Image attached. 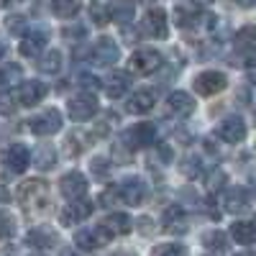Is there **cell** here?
Listing matches in <instances>:
<instances>
[{
  "label": "cell",
  "mask_w": 256,
  "mask_h": 256,
  "mask_svg": "<svg viewBox=\"0 0 256 256\" xmlns=\"http://www.w3.org/2000/svg\"><path fill=\"white\" fill-rule=\"evenodd\" d=\"M164 64V56L156 49H138L128 59V72L131 74H154Z\"/></svg>",
  "instance_id": "cell-1"
},
{
  "label": "cell",
  "mask_w": 256,
  "mask_h": 256,
  "mask_svg": "<svg viewBox=\"0 0 256 256\" xmlns=\"http://www.w3.org/2000/svg\"><path fill=\"white\" fill-rule=\"evenodd\" d=\"M156 138V126L154 123H134V126H128L126 131H123V144L128 148H146V146H152Z\"/></svg>",
  "instance_id": "cell-2"
},
{
  "label": "cell",
  "mask_w": 256,
  "mask_h": 256,
  "mask_svg": "<svg viewBox=\"0 0 256 256\" xmlns=\"http://www.w3.org/2000/svg\"><path fill=\"white\" fill-rule=\"evenodd\" d=\"M67 116H70L74 123H84V120L95 118V116H98V100H95V95H90V92L74 95V98L67 102Z\"/></svg>",
  "instance_id": "cell-3"
},
{
  "label": "cell",
  "mask_w": 256,
  "mask_h": 256,
  "mask_svg": "<svg viewBox=\"0 0 256 256\" xmlns=\"http://www.w3.org/2000/svg\"><path fill=\"white\" fill-rule=\"evenodd\" d=\"M192 88H195V92H198V95L210 98V95H218V92H223V90L228 88V77H226L223 72L208 70V72H200V74L195 77Z\"/></svg>",
  "instance_id": "cell-4"
},
{
  "label": "cell",
  "mask_w": 256,
  "mask_h": 256,
  "mask_svg": "<svg viewBox=\"0 0 256 256\" xmlns=\"http://www.w3.org/2000/svg\"><path fill=\"white\" fill-rule=\"evenodd\" d=\"M116 190H118V200H123L126 205H134V208L141 205L148 195V187L141 177H126Z\"/></svg>",
  "instance_id": "cell-5"
},
{
  "label": "cell",
  "mask_w": 256,
  "mask_h": 256,
  "mask_svg": "<svg viewBox=\"0 0 256 256\" xmlns=\"http://www.w3.org/2000/svg\"><path fill=\"white\" fill-rule=\"evenodd\" d=\"M110 233L105 230L102 226H95V228H82L74 233V244L82 248V251H95V248H102L105 244H110Z\"/></svg>",
  "instance_id": "cell-6"
},
{
  "label": "cell",
  "mask_w": 256,
  "mask_h": 256,
  "mask_svg": "<svg viewBox=\"0 0 256 256\" xmlns=\"http://www.w3.org/2000/svg\"><path fill=\"white\" fill-rule=\"evenodd\" d=\"M28 128L36 136H54L59 128H62V116L54 108H46L44 113H38L28 120Z\"/></svg>",
  "instance_id": "cell-7"
},
{
  "label": "cell",
  "mask_w": 256,
  "mask_h": 256,
  "mask_svg": "<svg viewBox=\"0 0 256 256\" xmlns=\"http://www.w3.org/2000/svg\"><path fill=\"white\" fill-rule=\"evenodd\" d=\"M28 164H31V152H28L26 144H13V146L6 148V154H3V166L8 169L10 174H20Z\"/></svg>",
  "instance_id": "cell-8"
},
{
  "label": "cell",
  "mask_w": 256,
  "mask_h": 256,
  "mask_svg": "<svg viewBox=\"0 0 256 256\" xmlns=\"http://www.w3.org/2000/svg\"><path fill=\"white\" fill-rule=\"evenodd\" d=\"M88 177H84L82 172H70V174H64L59 180V192L64 198H67L70 202L72 200H82L84 195H88Z\"/></svg>",
  "instance_id": "cell-9"
},
{
  "label": "cell",
  "mask_w": 256,
  "mask_h": 256,
  "mask_svg": "<svg viewBox=\"0 0 256 256\" xmlns=\"http://www.w3.org/2000/svg\"><path fill=\"white\" fill-rule=\"evenodd\" d=\"M141 26H144V34H146V36H152V38H166V36H169L166 10H162V8L146 10V16H144V20H141Z\"/></svg>",
  "instance_id": "cell-10"
},
{
  "label": "cell",
  "mask_w": 256,
  "mask_h": 256,
  "mask_svg": "<svg viewBox=\"0 0 256 256\" xmlns=\"http://www.w3.org/2000/svg\"><path fill=\"white\" fill-rule=\"evenodd\" d=\"M216 134L226 141V144H241L246 138V123L241 116H228L218 123Z\"/></svg>",
  "instance_id": "cell-11"
},
{
  "label": "cell",
  "mask_w": 256,
  "mask_h": 256,
  "mask_svg": "<svg viewBox=\"0 0 256 256\" xmlns=\"http://www.w3.org/2000/svg\"><path fill=\"white\" fill-rule=\"evenodd\" d=\"M90 56H92V62H95V64H100V67H110V64H116V62H118L120 49H118V44H116L113 38L102 36V38H98V41H95V46H92Z\"/></svg>",
  "instance_id": "cell-12"
},
{
  "label": "cell",
  "mask_w": 256,
  "mask_h": 256,
  "mask_svg": "<svg viewBox=\"0 0 256 256\" xmlns=\"http://www.w3.org/2000/svg\"><path fill=\"white\" fill-rule=\"evenodd\" d=\"M92 216V202L88 200V198H82V200H72L67 208L62 210V216H59V220L64 223V226H80V223H84Z\"/></svg>",
  "instance_id": "cell-13"
},
{
  "label": "cell",
  "mask_w": 256,
  "mask_h": 256,
  "mask_svg": "<svg viewBox=\"0 0 256 256\" xmlns=\"http://www.w3.org/2000/svg\"><path fill=\"white\" fill-rule=\"evenodd\" d=\"M44 95H46V84L38 82V80H28V82H20L16 100H18V105H24V108H34V105H38L44 100Z\"/></svg>",
  "instance_id": "cell-14"
},
{
  "label": "cell",
  "mask_w": 256,
  "mask_h": 256,
  "mask_svg": "<svg viewBox=\"0 0 256 256\" xmlns=\"http://www.w3.org/2000/svg\"><path fill=\"white\" fill-rule=\"evenodd\" d=\"M162 226H164L166 233H174V236H182V233H187L190 220H187L184 208H180V205H169V208L164 210V216H162Z\"/></svg>",
  "instance_id": "cell-15"
},
{
  "label": "cell",
  "mask_w": 256,
  "mask_h": 256,
  "mask_svg": "<svg viewBox=\"0 0 256 256\" xmlns=\"http://www.w3.org/2000/svg\"><path fill=\"white\" fill-rule=\"evenodd\" d=\"M26 244L31 248H38V251H46V248H54L59 244V236L56 230L49 228V226H38V228H31L26 233Z\"/></svg>",
  "instance_id": "cell-16"
},
{
  "label": "cell",
  "mask_w": 256,
  "mask_h": 256,
  "mask_svg": "<svg viewBox=\"0 0 256 256\" xmlns=\"http://www.w3.org/2000/svg\"><path fill=\"white\" fill-rule=\"evenodd\" d=\"M223 208L228 212H246L251 208V195H248V190L246 187H228L226 190V195H223Z\"/></svg>",
  "instance_id": "cell-17"
},
{
  "label": "cell",
  "mask_w": 256,
  "mask_h": 256,
  "mask_svg": "<svg viewBox=\"0 0 256 256\" xmlns=\"http://www.w3.org/2000/svg\"><path fill=\"white\" fill-rule=\"evenodd\" d=\"M46 41H49V34L46 31H41V28H36V31H26L24 36H20V54L24 56H38L41 52H44V46H46Z\"/></svg>",
  "instance_id": "cell-18"
},
{
  "label": "cell",
  "mask_w": 256,
  "mask_h": 256,
  "mask_svg": "<svg viewBox=\"0 0 256 256\" xmlns=\"http://www.w3.org/2000/svg\"><path fill=\"white\" fill-rule=\"evenodd\" d=\"M100 88L105 90V95H108V98L118 100V98H123L128 92V88H131V74H126V72H110Z\"/></svg>",
  "instance_id": "cell-19"
},
{
  "label": "cell",
  "mask_w": 256,
  "mask_h": 256,
  "mask_svg": "<svg viewBox=\"0 0 256 256\" xmlns=\"http://www.w3.org/2000/svg\"><path fill=\"white\" fill-rule=\"evenodd\" d=\"M166 110L172 116H177V118H187L192 110H195V98L177 90V92H172L166 98Z\"/></svg>",
  "instance_id": "cell-20"
},
{
  "label": "cell",
  "mask_w": 256,
  "mask_h": 256,
  "mask_svg": "<svg viewBox=\"0 0 256 256\" xmlns=\"http://www.w3.org/2000/svg\"><path fill=\"white\" fill-rule=\"evenodd\" d=\"M154 102H156L154 90H138L126 100V110L134 113V116H144V113H148L154 108Z\"/></svg>",
  "instance_id": "cell-21"
},
{
  "label": "cell",
  "mask_w": 256,
  "mask_h": 256,
  "mask_svg": "<svg viewBox=\"0 0 256 256\" xmlns=\"http://www.w3.org/2000/svg\"><path fill=\"white\" fill-rule=\"evenodd\" d=\"M44 198H46V182H41V180H28V182L20 184V202H24V205L36 208Z\"/></svg>",
  "instance_id": "cell-22"
},
{
  "label": "cell",
  "mask_w": 256,
  "mask_h": 256,
  "mask_svg": "<svg viewBox=\"0 0 256 256\" xmlns=\"http://www.w3.org/2000/svg\"><path fill=\"white\" fill-rule=\"evenodd\" d=\"M202 20H208V16L200 13L195 6H177L174 8V24L180 28H195V26L202 24Z\"/></svg>",
  "instance_id": "cell-23"
},
{
  "label": "cell",
  "mask_w": 256,
  "mask_h": 256,
  "mask_svg": "<svg viewBox=\"0 0 256 256\" xmlns=\"http://www.w3.org/2000/svg\"><path fill=\"white\" fill-rule=\"evenodd\" d=\"M100 226L108 230L110 236H126V233H131L134 220H131V216H128V212H110V216L105 218Z\"/></svg>",
  "instance_id": "cell-24"
},
{
  "label": "cell",
  "mask_w": 256,
  "mask_h": 256,
  "mask_svg": "<svg viewBox=\"0 0 256 256\" xmlns=\"http://www.w3.org/2000/svg\"><path fill=\"white\" fill-rule=\"evenodd\" d=\"M108 13H110V20H116L120 26H128L134 20L136 6H134V0H110Z\"/></svg>",
  "instance_id": "cell-25"
},
{
  "label": "cell",
  "mask_w": 256,
  "mask_h": 256,
  "mask_svg": "<svg viewBox=\"0 0 256 256\" xmlns=\"http://www.w3.org/2000/svg\"><path fill=\"white\" fill-rule=\"evenodd\" d=\"M230 238L241 246H254L256 244V223L254 220H236L230 226Z\"/></svg>",
  "instance_id": "cell-26"
},
{
  "label": "cell",
  "mask_w": 256,
  "mask_h": 256,
  "mask_svg": "<svg viewBox=\"0 0 256 256\" xmlns=\"http://www.w3.org/2000/svg\"><path fill=\"white\" fill-rule=\"evenodd\" d=\"M24 82V70L18 64H6L0 70V90H10V88H18Z\"/></svg>",
  "instance_id": "cell-27"
},
{
  "label": "cell",
  "mask_w": 256,
  "mask_h": 256,
  "mask_svg": "<svg viewBox=\"0 0 256 256\" xmlns=\"http://www.w3.org/2000/svg\"><path fill=\"white\" fill-rule=\"evenodd\" d=\"M236 49L244 54H256V26H244L236 34Z\"/></svg>",
  "instance_id": "cell-28"
},
{
  "label": "cell",
  "mask_w": 256,
  "mask_h": 256,
  "mask_svg": "<svg viewBox=\"0 0 256 256\" xmlns=\"http://www.w3.org/2000/svg\"><path fill=\"white\" fill-rule=\"evenodd\" d=\"M52 10L56 18H74L82 10V0H52Z\"/></svg>",
  "instance_id": "cell-29"
},
{
  "label": "cell",
  "mask_w": 256,
  "mask_h": 256,
  "mask_svg": "<svg viewBox=\"0 0 256 256\" xmlns=\"http://www.w3.org/2000/svg\"><path fill=\"white\" fill-rule=\"evenodd\" d=\"M31 159L38 169H52L56 164V152H54V146H38Z\"/></svg>",
  "instance_id": "cell-30"
},
{
  "label": "cell",
  "mask_w": 256,
  "mask_h": 256,
  "mask_svg": "<svg viewBox=\"0 0 256 256\" xmlns=\"http://www.w3.org/2000/svg\"><path fill=\"white\" fill-rule=\"evenodd\" d=\"M38 70L44 74H56L62 70V52H56V49L46 52L44 56H41V62H38Z\"/></svg>",
  "instance_id": "cell-31"
},
{
  "label": "cell",
  "mask_w": 256,
  "mask_h": 256,
  "mask_svg": "<svg viewBox=\"0 0 256 256\" xmlns=\"http://www.w3.org/2000/svg\"><path fill=\"white\" fill-rule=\"evenodd\" d=\"M202 244L208 246V251H223L228 246V236L223 230H208L202 236Z\"/></svg>",
  "instance_id": "cell-32"
},
{
  "label": "cell",
  "mask_w": 256,
  "mask_h": 256,
  "mask_svg": "<svg viewBox=\"0 0 256 256\" xmlns=\"http://www.w3.org/2000/svg\"><path fill=\"white\" fill-rule=\"evenodd\" d=\"M152 256H187V248L182 244H159Z\"/></svg>",
  "instance_id": "cell-33"
},
{
  "label": "cell",
  "mask_w": 256,
  "mask_h": 256,
  "mask_svg": "<svg viewBox=\"0 0 256 256\" xmlns=\"http://www.w3.org/2000/svg\"><path fill=\"white\" fill-rule=\"evenodd\" d=\"M16 230V220L8 210H0V238H10Z\"/></svg>",
  "instance_id": "cell-34"
},
{
  "label": "cell",
  "mask_w": 256,
  "mask_h": 256,
  "mask_svg": "<svg viewBox=\"0 0 256 256\" xmlns=\"http://www.w3.org/2000/svg\"><path fill=\"white\" fill-rule=\"evenodd\" d=\"M6 26H8V31L16 34V36H24L26 28H28V24H26V18H24V16H10V18L6 20Z\"/></svg>",
  "instance_id": "cell-35"
},
{
  "label": "cell",
  "mask_w": 256,
  "mask_h": 256,
  "mask_svg": "<svg viewBox=\"0 0 256 256\" xmlns=\"http://www.w3.org/2000/svg\"><path fill=\"white\" fill-rule=\"evenodd\" d=\"M92 172H95V177L98 180H105V177H108L110 174V162L108 159H105V156H98V159H92Z\"/></svg>",
  "instance_id": "cell-36"
},
{
  "label": "cell",
  "mask_w": 256,
  "mask_h": 256,
  "mask_svg": "<svg viewBox=\"0 0 256 256\" xmlns=\"http://www.w3.org/2000/svg\"><path fill=\"white\" fill-rule=\"evenodd\" d=\"M90 16H92V20H95L98 26H105L110 20V13H108V8H105V6H92L90 8Z\"/></svg>",
  "instance_id": "cell-37"
},
{
  "label": "cell",
  "mask_w": 256,
  "mask_h": 256,
  "mask_svg": "<svg viewBox=\"0 0 256 256\" xmlns=\"http://www.w3.org/2000/svg\"><path fill=\"white\" fill-rule=\"evenodd\" d=\"M182 172H184L187 177H198V174H200V162H198L195 156H190V159L184 162V169H182Z\"/></svg>",
  "instance_id": "cell-38"
},
{
  "label": "cell",
  "mask_w": 256,
  "mask_h": 256,
  "mask_svg": "<svg viewBox=\"0 0 256 256\" xmlns=\"http://www.w3.org/2000/svg\"><path fill=\"white\" fill-rule=\"evenodd\" d=\"M223 182H226V174H223V172H212V177L208 180V190L216 192V187H220Z\"/></svg>",
  "instance_id": "cell-39"
},
{
  "label": "cell",
  "mask_w": 256,
  "mask_h": 256,
  "mask_svg": "<svg viewBox=\"0 0 256 256\" xmlns=\"http://www.w3.org/2000/svg\"><path fill=\"white\" fill-rule=\"evenodd\" d=\"M64 36H67V38H84L88 31H84V26H80V28H64Z\"/></svg>",
  "instance_id": "cell-40"
},
{
  "label": "cell",
  "mask_w": 256,
  "mask_h": 256,
  "mask_svg": "<svg viewBox=\"0 0 256 256\" xmlns=\"http://www.w3.org/2000/svg\"><path fill=\"white\" fill-rule=\"evenodd\" d=\"M246 77L251 84H256V59H248L246 62Z\"/></svg>",
  "instance_id": "cell-41"
},
{
  "label": "cell",
  "mask_w": 256,
  "mask_h": 256,
  "mask_svg": "<svg viewBox=\"0 0 256 256\" xmlns=\"http://www.w3.org/2000/svg\"><path fill=\"white\" fill-rule=\"evenodd\" d=\"M80 82H82V88H84V84H88V88H90V90H95V88H100V82H98V80H95L92 74H82V77H80Z\"/></svg>",
  "instance_id": "cell-42"
},
{
  "label": "cell",
  "mask_w": 256,
  "mask_h": 256,
  "mask_svg": "<svg viewBox=\"0 0 256 256\" xmlns=\"http://www.w3.org/2000/svg\"><path fill=\"white\" fill-rule=\"evenodd\" d=\"M159 156H162V162H172V152H169V146H166V144L159 146Z\"/></svg>",
  "instance_id": "cell-43"
},
{
  "label": "cell",
  "mask_w": 256,
  "mask_h": 256,
  "mask_svg": "<svg viewBox=\"0 0 256 256\" xmlns=\"http://www.w3.org/2000/svg\"><path fill=\"white\" fill-rule=\"evenodd\" d=\"M20 3H24V0H0V8H16Z\"/></svg>",
  "instance_id": "cell-44"
},
{
  "label": "cell",
  "mask_w": 256,
  "mask_h": 256,
  "mask_svg": "<svg viewBox=\"0 0 256 256\" xmlns=\"http://www.w3.org/2000/svg\"><path fill=\"white\" fill-rule=\"evenodd\" d=\"M241 8H256V0H236Z\"/></svg>",
  "instance_id": "cell-45"
},
{
  "label": "cell",
  "mask_w": 256,
  "mask_h": 256,
  "mask_svg": "<svg viewBox=\"0 0 256 256\" xmlns=\"http://www.w3.org/2000/svg\"><path fill=\"white\" fill-rule=\"evenodd\" d=\"M0 200H3V202H8V200H10V195L6 192V187H0Z\"/></svg>",
  "instance_id": "cell-46"
},
{
  "label": "cell",
  "mask_w": 256,
  "mask_h": 256,
  "mask_svg": "<svg viewBox=\"0 0 256 256\" xmlns=\"http://www.w3.org/2000/svg\"><path fill=\"white\" fill-rule=\"evenodd\" d=\"M192 6H208V3H212V0H190Z\"/></svg>",
  "instance_id": "cell-47"
},
{
  "label": "cell",
  "mask_w": 256,
  "mask_h": 256,
  "mask_svg": "<svg viewBox=\"0 0 256 256\" xmlns=\"http://www.w3.org/2000/svg\"><path fill=\"white\" fill-rule=\"evenodd\" d=\"M3 56H6V44L0 41V59H3Z\"/></svg>",
  "instance_id": "cell-48"
},
{
  "label": "cell",
  "mask_w": 256,
  "mask_h": 256,
  "mask_svg": "<svg viewBox=\"0 0 256 256\" xmlns=\"http://www.w3.org/2000/svg\"><path fill=\"white\" fill-rule=\"evenodd\" d=\"M113 256H134V254H126V251H118V254H113Z\"/></svg>",
  "instance_id": "cell-49"
},
{
  "label": "cell",
  "mask_w": 256,
  "mask_h": 256,
  "mask_svg": "<svg viewBox=\"0 0 256 256\" xmlns=\"http://www.w3.org/2000/svg\"><path fill=\"white\" fill-rule=\"evenodd\" d=\"M62 256H74V254H72L70 248H64V254H62Z\"/></svg>",
  "instance_id": "cell-50"
},
{
  "label": "cell",
  "mask_w": 256,
  "mask_h": 256,
  "mask_svg": "<svg viewBox=\"0 0 256 256\" xmlns=\"http://www.w3.org/2000/svg\"><path fill=\"white\" fill-rule=\"evenodd\" d=\"M236 256H254V254H236Z\"/></svg>",
  "instance_id": "cell-51"
},
{
  "label": "cell",
  "mask_w": 256,
  "mask_h": 256,
  "mask_svg": "<svg viewBox=\"0 0 256 256\" xmlns=\"http://www.w3.org/2000/svg\"><path fill=\"white\" fill-rule=\"evenodd\" d=\"M31 256H46V254H31Z\"/></svg>",
  "instance_id": "cell-52"
},
{
  "label": "cell",
  "mask_w": 256,
  "mask_h": 256,
  "mask_svg": "<svg viewBox=\"0 0 256 256\" xmlns=\"http://www.w3.org/2000/svg\"><path fill=\"white\" fill-rule=\"evenodd\" d=\"M141 3H152V0H141Z\"/></svg>",
  "instance_id": "cell-53"
},
{
  "label": "cell",
  "mask_w": 256,
  "mask_h": 256,
  "mask_svg": "<svg viewBox=\"0 0 256 256\" xmlns=\"http://www.w3.org/2000/svg\"><path fill=\"white\" fill-rule=\"evenodd\" d=\"M205 256H212V254H205Z\"/></svg>",
  "instance_id": "cell-54"
}]
</instances>
